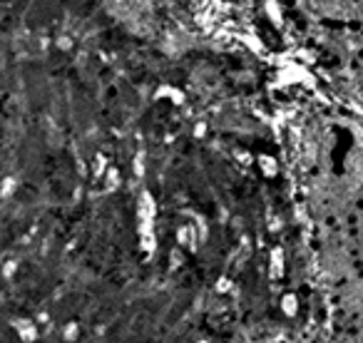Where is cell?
I'll list each match as a JSON object with an SVG mask.
<instances>
[{"instance_id": "1", "label": "cell", "mask_w": 363, "mask_h": 343, "mask_svg": "<svg viewBox=\"0 0 363 343\" xmlns=\"http://www.w3.org/2000/svg\"><path fill=\"white\" fill-rule=\"evenodd\" d=\"M284 150L311 306L308 343H363V120L311 112Z\"/></svg>"}]
</instances>
